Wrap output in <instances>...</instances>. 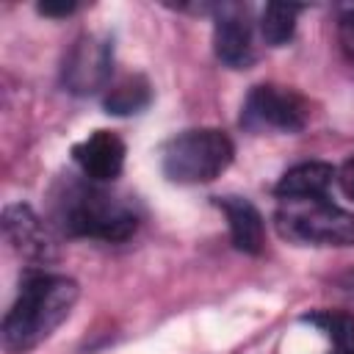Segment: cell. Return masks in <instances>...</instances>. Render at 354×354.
<instances>
[{"label":"cell","instance_id":"1","mask_svg":"<svg viewBox=\"0 0 354 354\" xmlns=\"http://www.w3.org/2000/svg\"><path fill=\"white\" fill-rule=\"evenodd\" d=\"M53 218L64 235L94 238V241H127L138 230L136 202L108 188V183H94L88 177H69L53 194Z\"/></svg>","mask_w":354,"mask_h":354},{"label":"cell","instance_id":"2","mask_svg":"<svg viewBox=\"0 0 354 354\" xmlns=\"http://www.w3.org/2000/svg\"><path fill=\"white\" fill-rule=\"evenodd\" d=\"M77 285L69 277L30 268L19 285L11 310L3 318V343L8 351H30L47 340L72 313Z\"/></svg>","mask_w":354,"mask_h":354},{"label":"cell","instance_id":"3","mask_svg":"<svg viewBox=\"0 0 354 354\" xmlns=\"http://www.w3.org/2000/svg\"><path fill=\"white\" fill-rule=\"evenodd\" d=\"M235 147L224 130L196 127L166 141L160 152V169L171 183L199 185L216 180L232 163Z\"/></svg>","mask_w":354,"mask_h":354},{"label":"cell","instance_id":"4","mask_svg":"<svg viewBox=\"0 0 354 354\" xmlns=\"http://www.w3.org/2000/svg\"><path fill=\"white\" fill-rule=\"evenodd\" d=\"M279 235L313 246H354V213L337 207L326 196L279 199Z\"/></svg>","mask_w":354,"mask_h":354},{"label":"cell","instance_id":"5","mask_svg":"<svg viewBox=\"0 0 354 354\" xmlns=\"http://www.w3.org/2000/svg\"><path fill=\"white\" fill-rule=\"evenodd\" d=\"M111 69H113V44L111 39L100 33H83L66 53L64 66H61V80L64 88L88 97L108 91L111 86Z\"/></svg>","mask_w":354,"mask_h":354},{"label":"cell","instance_id":"6","mask_svg":"<svg viewBox=\"0 0 354 354\" xmlns=\"http://www.w3.org/2000/svg\"><path fill=\"white\" fill-rule=\"evenodd\" d=\"M241 122L252 130L296 133L307 122V102L293 88L263 83V86H254L249 91V97L243 102Z\"/></svg>","mask_w":354,"mask_h":354},{"label":"cell","instance_id":"7","mask_svg":"<svg viewBox=\"0 0 354 354\" xmlns=\"http://www.w3.org/2000/svg\"><path fill=\"white\" fill-rule=\"evenodd\" d=\"M213 47L218 61L232 69H243L254 61V30L241 6H221L213 25Z\"/></svg>","mask_w":354,"mask_h":354},{"label":"cell","instance_id":"8","mask_svg":"<svg viewBox=\"0 0 354 354\" xmlns=\"http://www.w3.org/2000/svg\"><path fill=\"white\" fill-rule=\"evenodd\" d=\"M72 160L80 174L94 183H111L122 174L124 166V141L111 130H94L72 147Z\"/></svg>","mask_w":354,"mask_h":354},{"label":"cell","instance_id":"9","mask_svg":"<svg viewBox=\"0 0 354 354\" xmlns=\"http://www.w3.org/2000/svg\"><path fill=\"white\" fill-rule=\"evenodd\" d=\"M3 230H6V238L11 241V246L22 254V260H28L33 266L53 260V254H55L53 238H50L44 221L28 205H8L3 213Z\"/></svg>","mask_w":354,"mask_h":354},{"label":"cell","instance_id":"10","mask_svg":"<svg viewBox=\"0 0 354 354\" xmlns=\"http://www.w3.org/2000/svg\"><path fill=\"white\" fill-rule=\"evenodd\" d=\"M216 205L227 216V227L235 249L246 254H257L266 243V224L260 210L243 196H218Z\"/></svg>","mask_w":354,"mask_h":354},{"label":"cell","instance_id":"11","mask_svg":"<svg viewBox=\"0 0 354 354\" xmlns=\"http://www.w3.org/2000/svg\"><path fill=\"white\" fill-rule=\"evenodd\" d=\"M337 180V171L329 163L310 160L288 169L282 180L277 183L279 199H296V196H326L329 185Z\"/></svg>","mask_w":354,"mask_h":354},{"label":"cell","instance_id":"12","mask_svg":"<svg viewBox=\"0 0 354 354\" xmlns=\"http://www.w3.org/2000/svg\"><path fill=\"white\" fill-rule=\"evenodd\" d=\"M149 100H152V91H149L147 77L127 75L119 83L108 86V91L102 97V105L113 116H133V113H141L149 105Z\"/></svg>","mask_w":354,"mask_h":354},{"label":"cell","instance_id":"13","mask_svg":"<svg viewBox=\"0 0 354 354\" xmlns=\"http://www.w3.org/2000/svg\"><path fill=\"white\" fill-rule=\"evenodd\" d=\"M296 6H285V3H271L266 6L263 17H260V36L266 44L271 47H282L293 39L296 30Z\"/></svg>","mask_w":354,"mask_h":354},{"label":"cell","instance_id":"14","mask_svg":"<svg viewBox=\"0 0 354 354\" xmlns=\"http://www.w3.org/2000/svg\"><path fill=\"white\" fill-rule=\"evenodd\" d=\"M304 321L313 324L318 332H324L337 348L354 346V315L351 313H343V310H321V313H310Z\"/></svg>","mask_w":354,"mask_h":354},{"label":"cell","instance_id":"15","mask_svg":"<svg viewBox=\"0 0 354 354\" xmlns=\"http://www.w3.org/2000/svg\"><path fill=\"white\" fill-rule=\"evenodd\" d=\"M337 28H340V41L343 50L351 55L354 61V3H346L337 8Z\"/></svg>","mask_w":354,"mask_h":354},{"label":"cell","instance_id":"16","mask_svg":"<svg viewBox=\"0 0 354 354\" xmlns=\"http://www.w3.org/2000/svg\"><path fill=\"white\" fill-rule=\"evenodd\" d=\"M337 185H340V191H343L348 199H354V155L340 166V171H337Z\"/></svg>","mask_w":354,"mask_h":354},{"label":"cell","instance_id":"17","mask_svg":"<svg viewBox=\"0 0 354 354\" xmlns=\"http://www.w3.org/2000/svg\"><path fill=\"white\" fill-rule=\"evenodd\" d=\"M75 8H77L75 3H41V6H39V11L47 14V17H66V14H72Z\"/></svg>","mask_w":354,"mask_h":354},{"label":"cell","instance_id":"18","mask_svg":"<svg viewBox=\"0 0 354 354\" xmlns=\"http://www.w3.org/2000/svg\"><path fill=\"white\" fill-rule=\"evenodd\" d=\"M332 354H354V346H348V348H337V351H332Z\"/></svg>","mask_w":354,"mask_h":354}]
</instances>
